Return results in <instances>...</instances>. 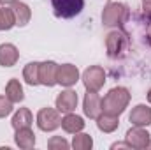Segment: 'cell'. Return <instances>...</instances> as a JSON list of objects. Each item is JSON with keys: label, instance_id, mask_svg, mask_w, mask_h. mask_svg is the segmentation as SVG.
Listing matches in <instances>:
<instances>
[{"label": "cell", "instance_id": "obj_16", "mask_svg": "<svg viewBox=\"0 0 151 150\" xmlns=\"http://www.w3.org/2000/svg\"><path fill=\"white\" fill-rule=\"evenodd\" d=\"M83 127H84V120L74 113H65V117L62 118V129L65 133L76 134V133L83 131Z\"/></svg>", "mask_w": 151, "mask_h": 150}, {"label": "cell", "instance_id": "obj_5", "mask_svg": "<svg viewBox=\"0 0 151 150\" xmlns=\"http://www.w3.org/2000/svg\"><path fill=\"white\" fill-rule=\"evenodd\" d=\"M127 46H128V39L123 32H118L114 30L111 32L107 39H106V48H107V55L111 58H118L121 57L125 51H127Z\"/></svg>", "mask_w": 151, "mask_h": 150}, {"label": "cell", "instance_id": "obj_10", "mask_svg": "<svg viewBox=\"0 0 151 150\" xmlns=\"http://www.w3.org/2000/svg\"><path fill=\"white\" fill-rule=\"evenodd\" d=\"M56 69H58V64L51 60L39 64V83L46 87L56 85Z\"/></svg>", "mask_w": 151, "mask_h": 150}, {"label": "cell", "instance_id": "obj_24", "mask_svg": "<svg viewBox=\"0 0 151 150\" xmlns=\"http://www.w3.org/2000/svg\"><path fill=\"white\" fill-rule=\"evenodd\" d=\"M12 111V101L7 95H0V118H5Z\"/></svg>", "mask_w": 151, "mask_h": 150}, {"label": "cell", "instance_id": "obj_7", "mask_svg": "<svg viewBox=\"0 0 151 150\" xmlns=\"http://www.w3.org/2000/svg\"><path fill=\"white\" fill-rule=\"evenodd\" d=\"M127 143L130 145V149H146L148 147V143H150L151 140V134L146 131V129H142L141 125H135V127H132V129H128L127 131Z\"/></svg>", "mask_w": 151, "mask_h": 150}, {"label": "cell", "instance_id": "obj_12", "mask_svg": "<svg viewBox=\"0 0 151 150\" xmlns=\"http://www.w3.org/2000/svg\"><path fill=\"white\" fill-rule=\"evenodd\" d=\"M19 58V51L14 44L11 42H5V44H0V66L4 67H12Z\"/></svg>", "mask_w": 151, "mask_h": 150}, {"label": "cell", "instance_id": "obj_17", "mask_svg": "<svg viewBox=\"0 0 151 150\" xmlns=\"http://www.w3.org/2000/svg\"><path fill=\"white\" fill-rule=\"evenodd\" d=\"M97 125L102 133H113L119 125V118L116 115H109V113H100L97 117Z\"/></svg>", "mask_w": 151, "mask_h": 150}, {"label": "cell", "instance_id": "obj_20", "mask_svg": "<svg viewBox=\"0 0 151 150\" xmlns=\"http://www.w3.org/2000/svg\"><path fill=\"white\" fill-rule=\"evenodd\" d=\"M23 79L28 85H32V87L40 85L39 83V62H30V64L25 66V69H23Z\"/></svg>", "mask_w": 151, "mask_h": 150}, {"label": "cell", "instance_id": "obj_4", "mask_svg": "<svg viewBox=\"0 0 151 150\" xmlns=\"http://www.w3.org/2000/svg\"><path fill=\"white\" fill-rule=\"evenodd\" d=\"M83 83L84 88L90 92H99L106 83V73L100 66H91L83 73Z\"/></svg>", "mask_w": 151, "mask_h": 150}, {"label": "cell", "instance_id": "obj_21", "mask_svg": "<svg viewBox=\"0 0 151 150\" xmlns=\"http://www.w3.org/2000/svg\"><path fill=\"white\" fill-rule=\"evenodd\" d=\"M72 147L76 150H90L93 147V140L90 134H77L76 133L74 140H72Z\"/></svg>", "mask_w": 151, "mask_h": 150}, {"label": "cell", "instance_id": "obj_22", "mask_svg": "<svg viewBox=\"0 0 151 150\" xmlns=\"http://www.w3.org/2000/svg\"><path fill=\"white\" fill-rule=\"evenodd\" d=\"M16 25L14 21V14L11 9H2L0 7V30H9Z\"/></svg>", "mask_w": 151, "mask_h": 150}, {"label": "cell", "instance_id": "obj_18", "mask_svg": "<svg viewBox=\"0 0 151 150\" xmlns=\"http://www.w3.org/2000/svg\"><path fill=\"white\" fill-rule=\"evenodd\" d=\"M32 122H34V118H32V113H30L28 108H19L16 111V115L12 117V127H14V131L23 129V127H30Z\"/></svg>", "mask_w": 151, "mask_h": 150}, {"label": "cell", "instance_id": "obj_25", "mask_svg": "<svg viewBox=\"0 0 151 150\" xmlns=\"http://www.w3.org/2000/svg\"><path fill=\"white\" fill-rule=\"evenodd\" d=\"M142 9H144V16L151 20V0H142Z\"/></svg>", "mask_w": 151, "mask_h": 150}, {"label": "cell", "instance_id": "obj_3", "mask_svg": "<svg viewBox=\"0 0 151 150\" xmlns=\"http://www.w3.org/2000/svg\"><path fill=\"white\" fill-rule=\"evenodd\" d=\"M51 5H53V12L56 18L69 20L83 11L84 0H51Z\"/></svg>", "mask_w": 151, "mask_h": 150}, {"label": "cell", "instance_id": "obj_2", "mask_svg": "<svg viewBox=\"0 0 151 150\" xmlns=\"http://www.w3.org/2000/svg\"><path fill=\"white\" fill-rule=\"evenodd\" d=\"M128 18V7L119 2H107L106 9L102 11V23L107 27L123 25Z\"/></svg>", "mask_w": 151, "mask_h": 150}, {"label": "cell", "instance_id": "obj_28", "mask_svg": "<svg viewBox=\"0 0 151 150\" xmlns=\"http://www.w3.org/2000/svg\"><path fill=\"white\" fill-rule=\"evenodd\" d=\"M148 101H150V103H151V90H150V92H148Z\"/></svg>", "mask_w": 151, "mask_h": 150}, {"label": "cell", "instance_id": "obj_9", "mask_svg": "<svg viewBox=\"0 0 151 150\" xmlns=\"http://www.w3.org/2000/svg\"><path fill=\"white\" fill-rule=\"evenodd\" d=\"M83 110H84V115L97 120V117L102 113V99L99 97L97 92H90L84 95V101H83Z\"/></svg>", "mask_w": 151, "mask_h": 150}, {"label": "cell", "instance_id": "obj_11", "mask_svg": "<svg viewBox=\"0 0 151 150\" xmlns=\"http://www.w3.org/2000/svg\"><path fill=\"white\" fill-rule=\"evenodd\" d=\"M77 106V94L74 90H63L56 97V110L60 113H72Z\"/></svg>", "mask_w": 151, "mask_h": 150}, {"label": "cell", "instance_id": "obj_8", "mask_svg": "<svg viewBox=\"0 0 151 150\" xmlns=\"http://www.w3.org/2000/svg\"><path fill=\"white\" fill-rule=\"evenodd\" d=\"M79 79V71L77 67L72 64H63V66H58L56 69V83H60L62 87H72L77 83Z\"/></svg>", "mask_w": 151, "mask_h": 150}, {"label": "cell", "instance_id": "obj_14", "mask_svg": "<svg viewBox=\"0 0 151 150\" xmlns=\"http://www.w3.org/2000/svg\"><path fill=\"white\" fill-rule=\"evenodd\" d=\"M11 11H12V14H14V21H16L18 27H25V25L30 21V18H32V11H30V7H28L27 4L19 2V0L12 4Z\"/></svg>", "mask_w": 151, "mask_h": 150}, {"label": "cell", "instance_id": "obj_6", "mask_svg": "<svg viewBox=\"0 0 151 150\" xmlns=\"http://www.w3.org/2000/svg\"><path fill=\"white\" fill-rule=\"evenodd\" d=\"M37 125L40 131H55L62 125V118H60V113L58 110H53V108H42L37 113Z\"/></svg>", "mask_w": 151, "mask_h": 150}, {"label": "cell", "instance_id": "obj_1", "mask_svg": "<svg viewBox=\"0 0 151 150\" xmlns=\"http://www.w3.org/2000/svg\"><path fill=\"white\" fill-rule=\"evenodd\" d=\"M128 103H130V92L125 87H114L102 99V113L119 117L128 106Z\"/></svg>", "mask_w": 151, "mask_h": 150}, {"label": "cell", "instance_id": "obj_23", "mask_svg": "<svg viewBox=\"0 0 151 150\" xmlns=\"http://www.w3.org/2000/svg\"><path fill=\"white\" fill-rule=\"evenodd\" d=\"M47 147H49L51 150H62V149L67 150L70 145H69V141H67V140H63L62 136H53V138L47 141Z\"/></svg>", "mask_w": 151, "mask_h": 150}, {"label": "cell", "instance_id": "obj_26", "mask_svg": "<svg viewBox=\"0 0 151 150\" xmlns=\"http://www.w3.org/2000/svg\"><path fill=\"white\" fill-rule=\"evenodd\" d=\"M113 149H130V145L128 143H114Z\"/></svg>", "mask_w": 151, "mask_h": 150}, {"label": "cell", "instance_id": "obj_27", "mask_svg": "<svg viewBox=\"0 0 151 150\" xmlns=\"http://www.w3.org/2000/svg\"><path fill=\"white\" fill-rule=\"evenodd\" d=\"M14 2H18V0H0V4H2V5H12Z\"/></svg>", "mask_w": 151, "mask_h": 150}, {"label": "cell", "instance_id": "obj_29", "mask_svg": "<svg viewBox=\"0 0 151 150\" xmlns=\"http://www.w3.org/2000/svg\"><path fill=\"white\" fill-rule=\"evenodd\" d=\"M146 149H151V140H150V143H148V147H146Z\"/></svg>", "mask_w": 151, "mask_h": 150}, {"label": "cell", "instance_id": "obj_13", "mask_svg": "<svg viewBox=\"0 0 151 150\" xmlns=\"http://www.w3.org/2000/svg\"><path fill=\"white\" fill-rule=\"evenodd\" d=\"M130 122L134 124V125H141V127H144V125H151V108L150 106H146V104H137L132 113H130Z\"/></svg>", "mask_w": 151, "mask_h": 150}, {"label": "cell", "instance_id": "obj_30", "mask_svg": "<svg viewBox=\"0 0 151 150\" xmlns=\"http://www.w3.org/2000/svg\"><path fill=\"white\" fill-rule=\"evenodd\" d=\"M150 37H151V27H150Z\"/></svg>", "mask_w": 151, "mask_h": 150}, {"label": "cell", "instance_id": "obj_19", "mask_svg": "<svg viewBox=\"0 0 151 150\" xmlns=\"http://www.w3.org/2000/svg\"><path fill=\"white\" fill-rule=\"evenodd\" d=\"M5 95L12 101V103H21L23 101V87L19 83V79H9V83L5 85Z\"/></svg>", "mask_w": 151, "mask_h": 150}, {"label": "cell", "instance_id": "obj_15", "mask_svg": "<svg viewBox=\"0 0 151 150\" xmlns=\"http://www.w3.org/2000/svg\"><path fill=\"white\" fill-rule=\"evenodd\" d=\"M14 141H16V145L19 149L30 150V149H34V145H35V134L32 133L30 127H23V129H18L16 131Z\"/></svg>", "mask_w": 151, "mask_h": 150}]
</instances>
